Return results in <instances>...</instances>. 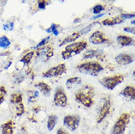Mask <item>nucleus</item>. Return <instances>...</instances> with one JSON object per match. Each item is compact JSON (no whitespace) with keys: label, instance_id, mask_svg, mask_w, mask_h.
Here are the masks:
<instances>
[{"label":"nucleus","instance_id":"f03ea898","mask_svg":"<svg viewBox=\"0 0 135 134\" xmlns=\"http://www.w3.org/2000/svg\"><path fill=\"white\" fill-rule=\"evenodd\" d=\"M76 69L81 73L92 76H97L104 71V67L97 62H86L79 64L76 66Z\"/></svg>","mask_w":135,"mask_h":134},{"label":"nucleus","instance_id":"f704fd0d","mask_svg":"<svg viewBox=\"0 0 135 134\" xmlns=\"http://www.w3.org/2000/svg\"><path fill=\"white\" fill-rule=\"evenodd\" d=\"M56 134H68L66 132V131H65V130H63L62 128H59L57 130V133Z\"/></svg>","mask_w":135,"mask_h":134},{"label":"nucleus","instance_id":"cd10ccee","mask_svg":"<svg viewBox=\"0 0 135 134\" xmlns=\"http://www.w3.org/2000/svg\"><path fill=\"white\" fill-rule=\"evenodd\" d=\"M16 111H17V115H18V116H21V115H22V114H23V113L24 112V105H23L22 103L17 105Z\"/></svg>","mask_w":135,"mask_h":134},{"label":"nucleus","instance_id":"7ed1b4c3","mask_svg":"<svg viewBox=\"0 0 135 134\" xmlns=\"http://www.w3.org/2000/svg\"><path fill=\"white\" fill-rule=\"evenodd\" d=\"M87 46H88V43L86 41L84 40L69 44L65 48V50L61 53L62 57L63 59L65 60L68 59L73 56L80 54L81 51H83L87 48Z\"/></svg>","mask_w":135,"mask_h":134},{"label":"nucleus","instance_id":"e433bc0d","mask_svg":"<svg viewBox=\"0 0 135 134\" xmlns=\"http://www.w3.org/2000/svg\"><path fill=\"white\" fill-rule=\"evenodd\" d=\"M33 110H35V112H37L38 111L40 110V107H39V106H38V107H34Z\"/></svg>","mask_w":135,"mask_h":134},{"label":"nucleus","instance_id":"4468645a","mask_svg":"<svg viewBox=\"0 0 135 134\" xmlns=\"http://www.w3.org/2000/svg\"><path fill=\"white\" fill-rule=\"evenodd\" d=\"M40 55V56H43L45 57V59L48 60L49 58L53 56V49L52 48L48 46H45L44 48H40L39 51H37V55Z\"/></svg>","mask_w":135,"mask_h":134},{"label":"nucleus","instance_id":"a211bd4d","mask_svg":"<svg viewBox=\"0 0 135 134\" xmlns=\"http://www.w3.org/2000/svg\"><path fill=\"white\" fill-rule=\"evenodd\" d=\"M80 36L81 35H80V34L79 33V32H74V33L71 34L70 35H68L66 37H65L64 40H62L61 42V43L60 44V46H64L65 44L73 43V42H74V41L77 40L78 38L80 37Z\"/></svg>","mask_w":135,"mask_h":134},{"label":"nucleus","instance_id":"a878e982","mask_svg":"<svg viewBox=\"0 0 135 134\" xmlns=\"http://www.w3.org/2000/svg\"><path fill=\"white\" fill-rule=\"evenodd\" d=\"M97 24H98V22H93V23H92V24H89L88 26H87L86 27H84V28H83L82 29H81V30L79 31V33L80 34V35H81V34H88V32H89L92 29L95 27V25Z\"/></svg>","mask_w":135,"mask_h":134},{"label":"nucleus","instance_id":"5701e85b","mask_svg":"<svg viewBox=\"0 0 135 134\" xmlns=\"http://www.w3.org/2000/svg\"><path fill=\"white\" fill-rule=\"evenodd\" d=\"M10 101L11 103L15 104H19L21 103L22 102V95L19 94V93H15L11 95L10 97Z\"/></svg>","mask_w":135,"mask_h":134},{"label":"nucleus","instance_id":"c9c22d12","mask_svg":"<svg viewBox=\"0 0 135 134\" xmlns=\"http://www.w3.org/2000/svg\"><path fill=\"white\" fill-rule=\"evenodd\" d=\"M105 14L106 13H101V14H98V15H95V16L92 17V19H93V20H94V19H98V18H99L104 16Z\"/></svg>","mask_w":135,"mask_h":134},{"label":"nucleus","instance_id":"9d476101","mask_svg":"<svg viewBox=\"0 0 135 134\" xmlns=\"http://www.w3.org/2000/svg\"><path fill=\"white\" fill-rule=\"evenodd\" d=\"M89 42L93 45H100L107 43L109 42V40L104 32L97 30L94 32L89 37Z\"/></svg>","mask_w":135,"mask_h":134},{"label":"nucleus","instance_id":"f8f14e48","mask_svg":"<svg viewBox=\"0 0 135 134\" xmlns=\"http://www.w3.org/2000/svg\"><path fill=\"white\" fill-rule=\"evenodd\" d=\"M120 95L126 98H128L129 100L135 101V87H131V86L125 87L123 90L120 93Z\"/></svg>","mask_w":135,"mask_h":134},{"label":"nucleus","instance_id":"c756f323","mask_svg":"<svg viewBox=\"0 0 135 134\" xmlns=\"http://www.w3.org/2000/svg\"><path fill=\"white\" fill-rule=\"evenodd\" d=\"M50 39V37L49 36V37H45V38H44L43 40H41V42L37 44V46L35 47V48H41L42 47V46H45L46 45V43H47V41L49 40Z\"/></svg>","mask_w":135,"mask_h":134},{"label":"nucleus","instance_id":"20e7f679","mask_svg":"<svg viewBox=\"0 0 135 134\" xmlns=\"http://www.w3.org/2000/svg\"><path fill=\"white\" fill-rule=\"evenodd\" d=\"M124 80V76L121 74H118L112 76L104 77L99 81L100 84L109 90H113L118 84L122 83Z\"/></svg>","mask_w":135,"mask_h":134},{"label":"nucleus","instance_id":"4c0bfd02","mask_svg":"<svg viewBox=\"0 0 135 134\" xmlns=\"http://www.w3.org/2000/svg\"><path fill=\"white\" fill-rule=\"evenodd\" d=\"M4 97H0V105L2 103V102L4 101Z\"/></svg>","mask_w":135,"mask_h":134},{"label":"nucleus","instance_id":"2f4dec72","mask_svg":"<svg viewBox=\"0 0 135 134\" xmlns=\"http://www.w3.org/2000/svg\"><path fill=\"white\" fill-rule=\"evenodd\" d=\"M48 1H39L38 2V8L40 10H44L46 6L48 4Z\"/></svg>","mask_w":135,"mask_h":134},{"label":"nucleus","instance_id":"f3484780","mask_svg":"<svg viewBox=\"0 0 135 134\" xmlns=\"http://www.w3.org/2000/svg\"><path fill=\"white\" fill-rule=\"evenodd\" d=\"M14 123L13 121H7L2 125V134H13Z\"/></svg>","mask_w":135,"mask_h":134},{"label":"nucleus","instance_id":"7c9ffc66","mask_svg":"<svg viewBox=\"0 0 135 134\" xmlns=\"http://www.w3.org/2000/svg\"><path fill=\"white\" fill-rule=\"evenodd\" d=\"M13 27H14L13 22H9L8 24H4L3 29H4V30L11 31L13 29Z\"/></svg>","mask_w":135,"mask_h":134},{"label":"nucleus","instance_id":"6e6552de","mask_svg":"<svg viewBox=\"0 0 135 134\" xmlns=\"http://www.w3.org/2000/svg\"><path fill=\"white\" fill-rule=\"evenodd\" d=\"M54 103L58 107H65L67 106L68 97L62 87H57L54 95Z\"/></svg>","mask_w":135,"mask_h":134},{"label":"nucleus","instance_id":"9b49d317","mask_svg":"<svg viewBox=\"0 0 135 134\" xmlns=\"http://www.w3.org/2000/svg\"><path fill=\"white\" fill-rule=\"evenodd\" d=\"M115 62L120 65H127L129 64L132 63L134 59L133 58L132 55L127 54H120L115 58Z\"/></svg>","mask_w":135,"mask_h":134},{"label":"nucleus","instance_id":"f257e3e1","mask_svg":"<svg viewBox=\"0 0 135 134\" xmlns=\"http://www.w3.org/2000/svg\"><path fill=\"white\" fill-rule=\"evenodd\" d=\"M93 88L90 86H85L75 94V100L84 107L90 108L93 105Z\"/></svg>","mask_w":135,"mask_h":134},{"label":"nucleus","instance_id":"ea45409f","mask_svg":"<svg viewBox=\"0 0 135 134\" xmlns=\"http://www.w3.org/2000/svg\"><path fill=\"white\" fill-rule=\"evenodd\" d=\"M133 76H134V78H135V71L133 72Z\"/></svg>","mask_w":135,"mask_h":134},{"label":"nucleus","instance_id":"bb28decb","mask_svg":"<svg viewBox=\"0 0 135 134\" xmlns=\"http://www.w3.org/2000/svg\"><path fill=\"white\" fill-rule=\"evenodd\" d=\"M104 10V7L101 4H97L94 7H93V13L95 15H98L99 13H101L103 10Z\"/></svg>","mask_w":135,"mask_h":134},{"label":"nucleus","instance_id":"aec40b11","mask_svg":"<svg viewBox=\"0 0 135 134\" xmlns=\"http://www.w3.org/2000/svg\"><path fill=\"white\" fill-rule=\"evenodd\" d=\"M58 117L56 115H50L48 117L47 120V129L49 131H52L54 129V127L56 126V125L57 123Z\"/></svg>","mask_w":135,"mask_h":134},{"label":"nucleus","instance_id":"dca6fc26","mask_svg":"<svg viewBox=\"0 0 135 134\" xmlns=\"http://www.w3.org/2000/svg\"><path fill=\"white\" fill-rule=\"evenodd\" d=\"M103 54L102 51L99 50H93V49H90V50H88L84 54H83V58L84 59H91L93 57H97L98 59H100V57H102Z\"/></svg>","mask_w":135,"mask_h":134},{"label":"nucleus","instance_id":"1a4fd4ad","mask_svg":"<svg viewBox=\"0 0 135 134\" xmlns=\"http://www.w3.org/2000/svg\"><path fill=\"white\" fill-rule=\"evenodd\" d=\"M80 117L79 115H67L63 119V125L71 131H75L79 126Z\"/></svg>","mask_w":135,"mask_h":134},{"label":"nucleus","instance_id":"412c9836","mask_svg":"<svg viewBox=\"0 0 135 134\" xmlns=\"http://www.w3.org/2000/svg\"><path fill=\"white\" fill-rule=\"evenodd\" d=\"M81 79L79 77H72L66 81V86L68 89H72L73 87L81 84Z\"/></svg>","mask_w":135,"mask_h":134},{"label":"nucleus","instance_id":"c85d7f7f","mask_svg":"<svg viewBox=\"0 0 135 134\" xmlns=\"http://www.w3.org/2000/svg\"><path fill=\"white\" fill-rule=\"evenodd\" d=\"M57 27H58V25L56 24H51L50 27L47 28L46 29V32H47V33H53L54 31H56L57 29Z\"/></svg>","mask_w":135,"mask_h":134},{"label":"nucleus","instance_id":"b1692460","mask_svg":"<svg viewBox=\"0 0 135 134\" xmlns=\"http://www.w3.org/2000/svg\"><path fill=\"white\" fill-rule=\"evenodd\" d=\"M34 55V52L33 51H30L29 53H27V54H25L24 57H22V59H21L20 62H23L24 64H27L30 62L31 59H32Z\"/></svg>","mask_w":135,"mask_h":134},{"label":"nucleus","instance_id":"6ab92c4d","mask_svg":"<svg viewBox=\"0 0 135 134\" xmlns=\"http://www.w3.org/2000/svg\"><path fill=\"white\" fill-rule=\"evenodd\" d=\"M123 22V19L119 17H115L112 18H107L102 21V24L104 26H113L115 24H120Z\"/></svg>","mask_w":135,"mask_h":134},{"label":"nucleus","instance_id":"473e14b6","mask_svg":"<svg viewBox=\"0 0 135 134\" xmlns=\"http://www.w3.org/2000/svg\"><path fill=\"white\" fill-rule=\"evenodd\" d=\"M122 19H131L133 18H135V14H129V13H125L122 14L121 16H120Z\"/></svg>","mask_w":135,"mask_h":134},{"label":"nucleus","instance_id":"0eeeda50","mask_svg":"<svg viewBox=\"0 0 135 134\" xmlns=\"http://www.w3.org/2000/svg\"><path fill=\"white\" fill-rule=\"evenodd\" d=\"M111 107V102L109 98H104L103 102L101 103V106H99L98 111V116H97V122L100 123L107 117L110 111Z\"/></svg>","mask_w":135,"mask_h":134},{"label":"nucleus","instance_id":"58836bf2","mask_svg":"<svg viewBox=\"0 0 135 134\" xmlns=\"http://www.w3.org/2000/svg\"><path fill=\"white\" fill-rule=\"evenodd\" d=\"M131 24H133V25H135V21H131Z\"/></svg>","mask_w":135,"mask_h":134},{"label":"nucleus","instance_id":"393cba45","mask_svg":"<svg viewBox=\"0 0 135 134\" xmlns=\"http://www.w3.org/2000/svg\"><path fill=\"white\" fill-rule=\"evenodd\" d=\"M39 97L38 91H29L28 92V100L30 102L35 101L36 98Z\"/></svg>","mask_w":135,"mask_h":134},{"label":"nucleus","instance_id":"423d86ee","mask_svg":"<svg viewBox=\"0 0 135 134\" xmlns=\"http://www.w3.org/2000/svg\"><path fill=\"white\" fill-rule=\"evenodd\" d=\"M128 120V114H123L121 115L120 117L118 119L114 125L110 134H124L126 127V122Z\"/></svg>","mask_w":135,"mask_h":134},{"label":"nucleus","instance_id":"ddd939ff","mask_svg":"<svg viewBox=\"0 0 135 134\" xmlns=\"http://www.w3.org/2000/svg\"><path fill=\"white\" fill-rule=\"evenodd\" d=\"M35 87H37V89L40 90L42 94L44 95V96L47 97L49 96L51 93V87L45 82L41 81V82H38L37 84H35Z\"/></svg>","mask_w":135,"mask_h":134},{"label":"nucleus","instance_id":"72a5a7b5","mask_svg":"<svg viewBox=\"0 0 135 134\" xmlns=\"http://www.w3.org/2000/svg\"><path fill=\"white\" fill-rule=\"evenodd\" d=\"M123 30L128 32V33H133L135 34V28H132V27H124Z\"/></svg>","mask_w":135,"mask_h":134},{"label":"nucleus","instance_id":"4be33fe9","mask_svg":"<svg viewBox=\"0 0 135 134\" xmlns=\"http://www.w3.org/2000/svg\"><path fill=\"white\" fill-rule=\"evenodd\" d=\"M10 46V40L6 36H1L0 37V48H7Z\"/></svg>","mask_w":135,"mask_h":134},{"label":"nucleus","instance_id":"39448f33","mask_svg":"<svg viewBox=\"0 0 135 134\" xmlns=\"http://www.w3.org/2000/svg\"><path fill=\"white\" fill-rule=\"evenodd\" d=\"M66 71H67V67H66L65 64L62 63L58 64L57 66L51 67L46 72L43 73L42 76L44 78H47L57 77L65 73Z\"/></svg>","mask_w":135,"mask_h":134},{"label":"nucleus","instance_id":"2eb2a0df","mask_svg":"<svg viewBox=\"0 0 135 134\" xmlns=\"http://www.w3.org/2000/svg\"><path fill=\"white\" fill-rule=\"evenodd\" d=\"M117 42L122 46H131L133 43L132 37L126 35H119L117 37Z\"/></svg>","mask_w":135,"mask_h":134}]
</instances>
